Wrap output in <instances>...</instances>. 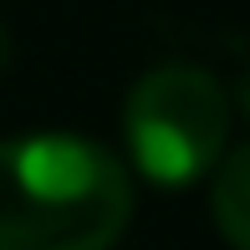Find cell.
I'll return each instance as SVG.
<instances>
[{
	"label": "cell",
	"mask_w": 250,
	"mask_h": 250,
	"mask_svg": "<svg viewBox=\"0 0 250 250\" xmlns=\"http://www.w3.org/2000/svg\"><path fill=\"white\" fill-rule=\"evenodd\" d=\"M133 220L128 168L77 133L0 143V250H107Z\"/></svg>",
	"instance_id": "cell-1"
},
{
	"label": "cell",
	"mask_w": 250,
	"mask_h": 250,
	"mask_svg": "<svg viewBox=\"0 0 250 250\" xmlns=\"http://www.w3.org/2000/svg\"><path fill=\"white\" fill-rule=\"evenodd\" d=\"M128 153L158 184H194L225 153L230 97L199 66H153L123 107Z\"/></svg>",
	"instance_id": "cell-2"
},
{
	"label": "cell",
	"mask_w": 250,
	"mask_h": 250,
	"mask_svg": "<svg viewBox=\"0 0 250 250\" xmlns=\"http://www.w3.org/2000/svg\"><path fill=\"white\" fill-rule=\"evenodd\" d=\"M209 209L220 235L235 250H250V143L235 148L225 164H214V189H209Z\"/></svg>",
	"instance_id": "cell-3"
},
{
	"label": "cell",
	"mask_w": 250,
	"mask_h": 250,
	"mask_svg": "<svg viewBox=\"0 0 250 250\" xmlns=\"http://www.w3.org/2000/svg\"><path fill=\"white\" fill-rule=\"evenodd\" d=\"M240 97H245V107H250V72H245V87H240Z\"/></svg>",
	"instance_id": "cell-4"
}]
</instances>
